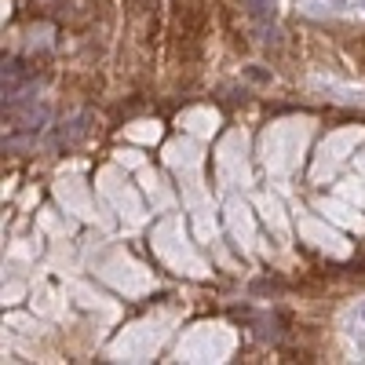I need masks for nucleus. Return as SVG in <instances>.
Returning a JSON list of instances; mask_svg holds the SVG:
<instances>
[{
  "label": "nucleus",
  "mask_w": 365,
  "mask_h": 365,
  "mask_svg": "<svg viewBox=\"0 0 365 365\" xmlns=\"http://www.w3.org/2000/svg\"><path fill=\"white\" fill-rule=\"evenodd\" d=\"M307 11H332V15H347V11H365V0H299Z\"/></svg>",
  "instance_id": "1"
}]
</instances>
